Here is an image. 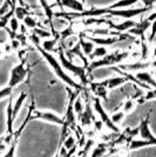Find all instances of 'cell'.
Listing matches in <instances>:
<instances>
[{
    "label": "cell",
    "instance_id": "obj_1",
    "mask_svg": "<svg viewBox=\"0 0 156 157\" xmlns=\"http://www.w3.org/2000/svg\"><path fill=\"white\" fill-rule=\"evenodd\" d=\"M37 48L39 49L40 54L45 58L46 61L49 63V66L52 67V69L54 71V73L57 74V76H58L60 80H62L68 87H72V88H74V89H79V90L82 89V85H79L78 82H75V81H74V80H73V78L64 71V67L61 66V63L57 60V58L53 55L52 53L46 52V51H44L41 47H37Z\"/></svg>",
    "mask_w": 156,
    "mask_h": 157
},
{
    "label": "cell",
    "instance_id": "obj_2",
    "mask_svg": "<svg viewBox=\"0 0 156 157\" xmlns=\"http://www.w3.org/2000/svg\"><path fill=\"white\" fill-rule=\"evenodd\" d=\"M129 56V52L124 51V52H120V51H115V52L111 53V54H107L104 55L103 58H100V59H95L89 62L88 67L86 68L87 74L89 75L93 71L99 69V68H104V67H111L114 65H119V63H122L124 60Z\"/></svg>",
    "mask_w": 156,
    "mask_h": 157
},
{
    "label": "cell",
    "instance_id": "obj_3",
    "mask_svg": "<svg viewBox=\"0 0 156 157\" xmlns=\"http://www.w3.org/2000/svg\"><path fill=\"white\" fill-rule=\"evenodd\" d=\"M149 116L148 114L147 118H142L141 123L138 125V134L141 135L143 140H131L129 142V149L130 150H136V149H141L144 147H150V145H156V137L151 134L149 128Z\"/></svg>",
    "mask_w": 156,
    "mask_h": 157
},
{
    "label": "cell",
    "instance_id": "obj_4",
    "mask_svg": "<svg viewBox=\"0 0 156 157\" xmlns=\"http://www.w3.org/2000/svg\"><path fill=\"white\" fill-rule=\"evenodd\" d=\"M57 52H58L59 55V60H60V63L64 67V69H67L68 72H71L73 75L78 76L81 85L86 86L89 83V80H88V74H87V71L84 66H80L74 63L73 61L68 59L66 56L65 51L61 46H59V48H57Z\"/></svg>",
    "mask_w": 156,
    "mask_h": 157
},
{
    "label": "cell",
    "instance_id": "obj_5",
    "mask_svg": "<svg viewBox=\"0 0 156 157\" xmlns=\"http://www.w3.org/2000/svg\"><path fill=\"white\" fill-rule=\"evenodd\" d=\"M106 15H111V18H120V19H134L138 15H142V14L147 13L150 10H154V8H149V7H137V8H115V10H109L107 7H103Z\"/></svg>",
    "mask_w": 156,
    "mask_h": 157
},
{
    "label": "cell",
    "instance_id": "obj_6",
    "mask_svg": "<svg viewBox=\"0 0 156 157\" xmlns=\"http://www.w3.org/2000/svg\"><path fill=\"white\" fill-rule=\"evenodd\" d=\"M27 74H28V68L25 65V61L22 60L20 63L15 65L11 71V75H10V80H8V86L11 88H15L18 87L20 83H22L26 78Z\"/></svg>",
    "mask_w": 156,
    "mask_h": 157
},
{
    "label": "cell",
    "instance_id": "obj_7",
    "mask_svg": "<svg viewBox=\"0 0 156 157\" xmlns=\"http://www.w3.org/2000/svg\"><path fill=\"white\" fill-rule=\"evenodd\" d=\"M94 109H95L96 113L100 115V120L103 122L104 125H107V128H108V129H111V130L114 131V132H120L119 127H117L116 124H114V123H113L111 118L108 116V114H107L106 110H104L102 101H101L99 98H94Z\"/></svg>",
    "mask_w": 156,
    "mask_h": 157
},
{
    "label": "cell",
    "instance_id": "obj_8",
    "mask_svg": "<svg viewBox=\"0 0 156 157\" xmlns=\"http://www.w3.org/2000/svg\"><path fill=\"white\" fill-rule=\"evenodd\" d=\"M117 19V18H113V19H109L107 20V24L106 25H108V28L111 29V31H115L117 33H126L128 32L131 27H134L136 25V20L134 19H127V20H123L122 22H120V24H115L114 22V20Z\"/></svg>",
    "mask_w": 156,
    "mask_h": 157
},
{
    "label": "cell",
    "instance_id": "obj_9",
    "mask_svg": "<svg viewBox=\"0 0 156 157\" xmlns=\"http://www.w3.org/2000/svg\"><path fill=\"white\" fill-rule=\"evenodd\" d=\"M151 22H153V21H151L148 17H147V18H143L141 21L136 22L135 26L131 27L129 31H128V33L131 34V35H134L135 38H142V36H146L144 34H146V32L149 29Z\"/></svg>",
    "mask_w": 156,
    "mask_h": 157
},
{
    "label": "cell",
    "instance_id": "obj_10",
    "mask_svg": "<svg viewBox=\"0 0 156 157\" xmlns=\"http://www.w3.org/2000/svg\"><path fill=\"white\" fill-rule=\"evenodd\" d=\"M91 101H89V98L88 96H86V105H85V109L84 111L81 113V114H79V121H80V123L84 125V127H88V125H91L96 118L94 116V114H93V111H92V108H91Z\"/></svg>",
    "mask_w": 156,
    "mask_h": 157
},
{
    "label": "cell",
    "instance_id": "obj_11",
    "mask_svg": "<svg viewBox=\"0 0 156 157\" xmlns=\"http://www.w3.org/2000/svg\"><path fill=\"white\" fill-rule=\"evenodd\" d=\"M32 117L33 118H39V120H44V121H48L52 123H57V124H64V118H60L52 111H38L33 108L32 110Z\"/></svg>",
    "mask_w": 156,
    "mask_h": 157
},
{
    "label": "cell",
    "instance_id": "obj_12",
    "mask_svg": "<svg viewBox=\"0 0 156 157\" xmlns=\"http://www.w3.org/2000/svg\"><path fill=\"white\" fill-rule=\"evenodd\" d=\"M89 87H91L92 92L95 94V96L100 98L102 102L108 101V89L101 81L100 82H89Z\"/></svg>",
    "mask_w": 156,
    "mask_h": 157
},
{
    "label": "cell",
    "instance_id": "obj_13",
    "mask_svg": "<svg viewBox=\"0 0 156 157\" xmlns=\"http://www.w3.org/2000/svg\"><path fill=\"white\" fill-rule=\"evenodd\" d=\"M121 71L124 72H140V71H144L150 67V62L147 61H136L134 63H119L117 66Z\"/></svg>",
    "mask_w": 156,
    "mask_h": 157
},
{
    "label": "cell",
    "instance_id": "obj_14",
    "mask_svg": "<svg viewBox=\"0 0 156 157\" xmlns=\"http://www.w3.org/2000/svg\"><path fill=\"white\" fill-rule=\"evenodd\" d=\"M62 8H67L72 12H76V13H81L86 10L84 1H80V0H61L60 10Z\"/></svg>",
    "mask_w": 156,
    "mask_h": 157
},
{
    "label": "cell",
    "instance_id": "obj_15",
    "mask_svg": "<svg viewBox=\"0 0 156 157\" xmlns=\"http://www.w3.org/2000/svg\"><path fill=\"white\" fill-rule=\"evenodd\" d=\"M101 82L107 87V89L113 90L117 87L124 85L126 82H128V78H126L124 75H119V76H113V78H106Z\"/></svg>",
    "mask_w": 156,
    "mask_h": 157
},
{
    "label": "cell",
    "instance_id": "obj_16",
    "mask_svg": "<svg viewBox=\"0 0 156 157\" xmlns=\"http://www.w3.org/2000/svg\"><path fill=\"white\" fill-rule=\"evenodd\" d=\"M135 78L140 82L144 83V85L153 87V88H156V78H154V76L151 75V73L147 72V71H140V72H136Z\"/></svg>",
    "mask_w": 156,
    "mask_h": 157
},
{
    "label": "cell",
    "instance_id": "obj_17",
    "mask_svg": "<svg viewBox=\"0 0 156 157\" xmlns=\"http://www.w3.org/2000/svg\"><path fill=\"white\" fill-rule=\"evenodd\" d=\"M26 98H27V93L21 92L19 94L18 98L15 100V102H14V105H13V111H12V117H13L14 122H15V120L18 117V115H19V113H20V110H21L24 103H25Z\"/></svg>",
    "mask_w": 156,
    "mask_h": 157
},
{
    "label": "cell",
    "instance_id": "obj_18",
    "mask_svg": "<svg viewBox=\"0 0 156 157\" xmlns=\"http://www.w3.org/2000/svg\"><path fill=\"white\" fill-rule=\"evenodd\" d=\"M40 5H41V8H42V12H44V15L47 17V20L49 22V26L52 25L53 19H54V10H53V6L49 5V2L47 0H39Z\"/></svg>",
    "mask_w": 156,
    "mask_h": 157
},
{
    "label": "cell",
    "instance_id": "obj_19",
    "mask_svg": "<svg viewBox=\"0 0 156 157\" xmlns=\"http://www.w3.org/2000/svg\"><path fill=\"white\" fill-rule=\"evenodd\" d=\"M79 44H80V46H81V51H82V53L88 58V56L91 55V53L93 52V49H94L95 45H94L92 41H89V40L85 39L82 35L79 36Z\"/></svg>",
    "mask_w": 156,
    "mask_h": 157
},
{
    "label": "cell",
    "instance_id": "obj_20",
    "mask_svg": "<svg viewBox=\"0 0 156 157\" xmlns=\"http://www.w3.org/2000/svg\"><path fill=\"white\" fill-rule=\"evenodd\" d=\"M59 42V38H48V39H44V41H41V47L46 52L52 53L54 51H57V45Z\"/></svg>",
    "mask_w": 156,
    "mask_h": 157
},
{
    "label": "cell",
    "instance_id": "obj_21",
    "mask_svg": "<svg viewBox=\"0 0 156 157\" xmlns=\"http://www.w3.org/2000/svg\"><path fill=\"white\" fill-rule=\"evenodd\" d=\"M138 2V0H117L116 2L111 4L109 6H107V8L109 10H115V8H128V7L134 6L135 4Z\"/></svg>",
    "mask_w": 156,
    "mask_h": 157
},
{
    "label": "cell",
    "instance_id": "obj_22",
    "mask_svg": "<svg viewBox=\"0 0 156 157\" xmlns=\"http://www.w3.org/2000/svg\"><path fill=\"white\" fill-rule=\"evenodd\" d=\"M28 14H32V12L28 10V7L26 6H21V5H15V7L13 8V15L18 20L22 21L24 18L28 15Z\"/></svg>",
    "mask_w": 156,
    "mask_h": 157
},
{
    "label": "cell",
    "instance_id": "obj_23",
    "mask_svg": "<svg viewBox=\"0 0 156 157\" xmlns=\"http://www.w3.org/2000/svg\"><path fill=\"white\" fill-rule=\"evenodd\" d=\"M107 54H108L107 47L96 46V47H94V49H93V52L91 53V55L88 56V59H89V61H93V60H95V59L103 58L104 55H107Z\"/></svg>",
    "mask_w": 156,
    "mask_h": 157
},
{
    "label": "cell",
    "instance_id": "obj_24",
    "mask_svg": "<svg viewBox=\"0 0 156 157\" xmlns=\"http://www.w3.org/2000/svg\"><path fill=\"white\" fill-rule=\"evenodd\" d=\"M22 24L27 27V28H29V29H34L35 27H42L40 25V22H38V19L33 15V14H28L26 15L24 20H22Z\"/></svg>",
    "mask_w": 156,
    "mask_h": 157
},
{
    "label": "cell",
    "instance_id": "obj_25",
    "mask_svg": "<svg viewBox=\"0 0 156 157\" xmlns=\"http://www.w3.org/2000/svg\"><path fill=\"white\" fill-rule=\"evenodd\" d=\"M107 151H108V144L100 143L94 150L92 151L91 157H103L107 154Z\"/></svg>",
    "mask_w": 156,
    "mask_h": 157
},
{
    "label": "cell",
    "instance_id": "obj_26",
    "mask_svg": "<svg viewBox=\"0 0 156 157\" xmlns=\"http://www.w3.org/2000/svg\"><path fill=\"white\" fill-rule=\"evenodd\" d=\"M141 39V60L146 61L149 56V47H148V41L146 36L140 38Z\"/></svg>",
    "mask_w": 156,
    "mask_h": 157
},
{
    "label": "cell",
    "instance_id": "obj_27",
    "mask_svg": "<svg viewBox=\"0 0 156 157\" xmlns=\"http://www.w3.org/2000/svg\"><path fill=\"white\" fill-rule=\"evenodd\" d=\"M33 33H35L39 38H41V40L48 39V38L53 36V33L51 32V31H48V29L44 28V27H35V28L33 29Z\"/></svg>",
    "mask_w": 156,
    "mask_h": 157
},
{
    "label": "cell",
    "instance_id": "obj_28",
    "mask_svg": "<svg viewBox=\"0 0 156 157\" xmlns=\"http://www.w3.org/2000/svg\"><path fill=\"white\" fill-rule=\"evenodd\" d=\"M7 27L10 28V31L13 33V34H17V32L19 31V28H20V20H18L14 15H12L11 19L8 20Z\"/></svg>",
    "mask_w": 156,
    "mask_h": 157
},
{
    "label": "cell",
    "instance_id": "obj_29",
    "mask_svg": "<svg viewBox=\"0 0 156 157\" xmlns=\"http://www.w3.org/2000/svg\"><path fill=\"white\" fill-rule=\"evenodd\" d=\"M124 111H114L113 113V115L111 116V121H113V123L114 124H120L122 121L124 120Z\"/></svg>",
    "mask_w": 156,
    "mask_h": 157
},
{
    "label": "cell",
    "instance_id": "obj_30",
    "mask_svg": "<svg viewBox=\"0 0 156 157\" xmlns=\"http://www.w3.org/2000/svg\"><path fill=\"white\" fill-rule=\"evenodd\" d=\"M73 109H74V113L79 115V114H81L82 111H84V103H82V101H81V98H75V101H74V103H73Z\"/></svg>",
    "mask_w": 156,
    "mask_h": 157
},
{
    "label": "cell",
    "instance_id": "obj_31",
    "mask_svg": "<svg viewBox=\"0 0 156 157\" xmlns=\"http://www.w3.org/2000/svg\"><path fill=\"white\" fill-rule=\"evenodd\" d=\"M149 29H150V33L149 35H148V38H147V41H148V44H153L156 38V19L151 22Z\"/></svg>",
    "mask_w": 156,
    "mask_h": 157
},
{
    "label": "cell",
    "instance_id": "obj_32",
    "mask_svg": "<svg viewBox=\"0 0 156 157\" xmlns=\"http://www.w3.org/2000/svg\"><path fill=\"white\" fill-rule=\"evenodd\" d=\"M122 107H123L124 113H130L135 107V100L134 98H127L122 103Z\"/></svg>",
    "mask_w": 156,
    "mask_h": 157
},
{
    "label": "cell",
    "instance_id": "obj_33",
    "mask_svg": "<svg viewBox=\"0 0 156 157\" xmlns=\"http://www.w3.org/2000/svg\"><path fill=\"white\" fill-rule=\"evenodd\" d=\"M62 144H64V147H65L67 150H69V149H72V148H73V147L76 144L75 137H74V136H72V135H68V136L64 140Z\"/></svg>",
    "mask_w": 156,
    "mask_h": 157
},
{
    "label": "cell",
    "instance_id": "obj_34",
    "mask_svg": "<svg viewBox=\"0 0 156 157\" xmlns=\"http://www.w3.org/2000/svg\"><path fill=\"white\" fill-rule=\"evenodd\" d=\"M12 92H13V88H11L10 86H7L5 88L0 89V101L6 98H10L12 95Z\"/></svg>",
    "mask_w": 156,
    "mask_h": 157
},
{
    "label": "cell",
    "instance_id": "obj_35",
    "mask_svg": "<svg viewBox=\"0 0 156 157\" xmlns=\"http://www.w3.org/2000/svg\"><path fill=\"white\" fill-rule=\"evenodd\" d=\"M17 142L18 141H15V140H13L12 141V143H11V147L8 148V150H7V152L2 157H14L15 156V149H17Z\"/></svg>",
    "mask_w": 156,
    "mask_h": 157
},
{
    "label": "cell",
    "instance_id": "obj_36",
    "mask_svg": "<svg viewBox=\"0 0 156 157\" xmlns=\"http://www.w3.org/2000/svg\"><path fill=\"white\" fill-rule=\"evenodd\" d=\"M29 40L32 41L33 45H34L35 47H39L40 45H41V38H39V36H38L35 33H33L32 35L29 36Z\"/></svg>",
    "mask_w": 156,
    "mask_h": 157
},
{
    "label": "cell",
    "instance_id": "obj_37",
    "mask_svg": "<svg viewBox=\"0 0 156 157\" xmlns=\"http://www.w3.org/2000/svg\"><path fill=\"white\" fill-rule=\"evenodd\" d=\"M21 45H22V44H21L17 38L11 39V46H12V49H13V51H18L20 47H21Z\"/></svg>",
    "mask_w": 156,
    "mask_h": 157
},
{
    "label": "cell",
    "instance_id": "obj_38",
    "mask_svg": "<svg viewBox=\"0 0 156 157\" xmlns=\"http://www.w3.org/2000/svg\"><path fill=\"white\" fill-rule=\"evenodd\" d=\"M143 4L144 7H149V8H154L156 5V0H138Z\"/></svg>",
    "mask_w": 156,
    "mask_h": 157
},
{
    "label": "cell",
    "instance_id": "obj_39",
    "mask_svg": "<svg viewBox=\"0 0 156 157\" xmlns=\"http://www.w3.org/2000/svg\"><path fill=\"white\" fill-rule=\"evenodd\" d=\"M93 123H94V127H95V129H96L98 131L101 130V129H102V127H103V122H102L101 120H95Z\"/></svg>",
    "mask_w": 156,
    "mask_h": 157
},
{
    "label": "cell",
    "instance_id": "obj_40",
    "mask_svg": "<svg viewBox=\"0 0 156 157\" xmlns=\"http://www.w3.org/2000/svg\"><path fill=\"white\" fill-rule=\"evenodd\" d=\"M150 67H153V68H155L156 69V60H154V61L150 62Z\"/></svg>",
    "mask_w": 156,
    "mask_h": 157
},
{
    "label": "cell",
    "instance_id": "obj_41",
    "mask_svg": "<svg viewBox=\"0 0 156 157\" xmlns=\"http://www.w3.org/2000/svg\"><path fill=\"white\" fill-rule=\"evenodd\" d=\"M55 5H58L59 7L61 6V0H55Z\"/></svg>",
    "mask_w": 156,
    "mask_h": 157
},
{
    "label": "cell",
    "instance_id": "obj_42",
    "mask_svg": "<svg viewBox=\"0 0 156 157\" xmlns=\"http://www.w3.org/2000/svg\"><path fill=\"white\" fill-rule=\"evenodd\" d=\"M153 56H154V58H156V46L154 47V49H153Z\"/></svg>",
    "mask_w": 156,
    "mask_h": 157
},
{
    "label": "cell",
    "instance_id": "obj_43",
    "mask_svg": "<svg viewBox=\"0 0 156 157\" xmlns=\"http://www.w3.org/2000/svg\"><path fill=\"white\" fill-rule=\"evenodd\" d=\"M154 8H155V13H156V5H155V6H154Z\"/></svg>",
    "mask_w": 156,
    "mask_h": 157
}]
</instances>
